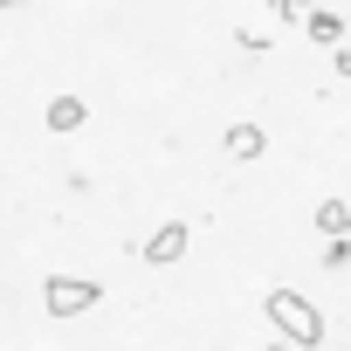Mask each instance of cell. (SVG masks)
<instances>
[{
	"label": "cell",
	"mask_w": 351,
	"mask_h": 351,
	"mask_svg": "<svg viewBox=\"0 0 351 351\" xmlns=\"http://www.w3.org/2000/svg\"><path fill=\"white\" fill-rule=\"evenodd\" d=\"M42 117H49V131H83V124H90V104H83L76 90H62V97H49Z\"/></svg>",
	"instance_id": "cell-4"
},
{
	"label": "cell",
	"mask_w": 351,
	"mask_h": 351,
	"mask_svg": "<svg viewBox=\"0 0 351 351\" xmlns=\"http://www.w3.org/2000/svg\"><path fill=\"white\" fill-rule=\"evenodd\" d=\"M262 351H289V344H282V337H276V344H262Z\"/></svg>",
	"instance_id": "cell-11"
},
{
	"label": "cell",
	"mask_w": 351,
	"mask_h": 351,
	"mask_svg": "<svg viewBox=\"0 0 351 351\" xmlns=\"http://www.w3.org/2000/svg\"><path fill=\"white\" fill-rule=\"evenodd\" d=\"M324 269H330V276H344V269H351V241H344V234L324 248Z\"/></svg>",
	"instance_id": "cell-8"
},
{
	"label": "cell",
	"mask_w": 351,
	"mask_h": 351,
	"mask_svg": "<svg viewBox=\"0 0 351 351\" xmlns=\"http://www.w3.org/2000/svg\"><path fill=\"white\" fill-rule=\"evenodd\" d=\"M317 228H324L330 241H337V234H351V207H344V200H324V207H317Z\"/></svg>",
	"instance_id": "cell-7"
},
{
	"label": "cell",
	"mask_w": 351,
	"mask_h": 351,
	"mask_svg": "<svg viewBox=\"0 0 351 351\" xmlns=\"http://www.w3.org/2000/svg\"><path fill=\"white\" fill-rule=\"evenodd\" d=\"M152 269H172V262H180L186 255V221H158L152 234H145V248H138Z\"/></svg>",
	"instance_id": "cell-3"
},
{
	"label": "cell",
	"mask_w": 351,
	"mask_h": 351,
	"mask_svg": "<svg viewBox=\"0 0 351 351\" xmlns=\"http://www.w3.org/2000/svg\"><path fill=\"white\" fill-rule=\"evenodd\" d=\"M262 310H269V324L282 330V344H296V351H324V310H317L310 296H296V289H269Z\"/></svg>",
	"instance_id": "cell-1"
},
{
	"label": "cell",
	"mask_w": 351,
	"mask_h": 351,
	"mask_svg": "<svg viewBox=\"0 0 351 351\" xmlns=\"http://www.w3.org/2000/svg\"><path fill=\"white\" fill-rule=\"evenodd\" d=\"M97 296H104L97 276H49V282H42L49 317H83V310H97Z\"/></svg>",
	"instance_id": "cell-2"
},
{
	"label": "cell",
	"mask_w": 351,
	"mask_h": 351,
	"mask_svg": "<svg viewBox=\"0 0 351 351\" xmlns=\"http://www.w3.org/2000/svg\"><path fill=\"white\" fill-rule=\"evenodd\" d=\"M221 145H228V158H241V165L269 152V138H262V124H228V138H221Z\"/></svg>",
	"instance_id": "cell-5"
},
{
	"label": "cell",
	"mask_w": 351,
	"mask_h": 351,
	"mask_svg": "<svg viewBox=\"0 0 351 351\" xmlns=\"http://www.w3.org/2000/svg\"><path fill=\"white\" fill-rule=\"evenodd\" d=\"M303 14H310V0H276V21H282V28H296Z\"/></svg>",
	"instance_id": "cell-9"
},
{
	"label": "cell",
	"mask_w": 351,
	"mask_h": 351,
	"mask_svg": "<svg viewBox=\"0 0 351 351\" xmlns=\"http://www.w3.org/2000/svg\"><path fill=\"white\" fill-rule=\"evenodd\" d=\"M14 8H21V0H0V14H14Z\"/></svg>",
	"instance_id": "cell-10"
},
{
	"label": "cell",
	"mask_w": 351,
	"mask_h": 351,
	"mask_svg": "<svg viewBox=\"0 0 351 351\" xmlns=\"http://www.w3.org/2000/svg\"><path fill=\"white\" fill-rule=\"evenodd\" d=\"M296 28H303V35H310L317 49H337V42H344V21H337V14H324V8H310V14L296 21Z\"/></svg>",
	"instance_id": "cell-6"
}]
</instances>
